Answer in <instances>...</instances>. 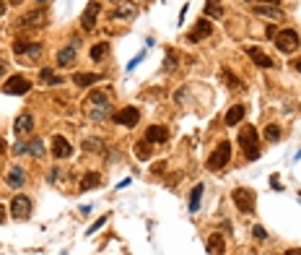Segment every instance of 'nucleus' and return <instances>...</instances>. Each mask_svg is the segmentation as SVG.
<instances>
[{
    "instance_id": "4c0bfd02",
    "label": "nucleus",
    "mask_w": 301,
    "mask_h": 255,
    "mask_svg": "<svg viewBox=\"0 0 301 255\" xmlns=\"http://www.w3.org/2000/svg\"><path fill=\"white\" fill-rule=\"evenodd\" d=\"M252 235L257 237V239H265V237H268V232L262 229V227H254V229H252Z\"/></svg>"
},
{
    "instance_id": "412c9836",
    "label": "nucleus",
    "mask_w": 301,
    "mask_h": 255,
    "mask_svg": "<svg viewBox=\"0 0 301 255\" xmlns=\"http://www.w3.org/2000/svg\"><path fill=\"white\" fill-rule=\"evenodd\" d=\"M99 81H101L99 73H75L73 76L75 86H94V84H99Z\"/></svg>"
},
{
    "instance_id": "ea45409f",
    "label": "nucleus",
    "mask_w": 301,
    "mask_h": 255,
    "mask_svg": "<svg viewBox=\"0 0 301 255\" xmlns=\"http://www.w3.org/2000/svg\"><path fill=\"white\" fill-rule=\"evenodd\" d=\"M5 68H8V63H5V60H0V78L5 76Z\"/></svg>"
},
{
    "instance_id": "b1692460",
    "label": "nucleus",
    "mask_w": 301,
    "mask_h": 255,
    "mask_svg": "<svg viewBox=\"0 0 301 255\" xmlns=\"http://www.w3.org/2000/svg\"><path fill=\"white\" fill-rule=\"evenodd\" d=\"M221 18L223 16V5H221V0H208L205 3V18Z\"/></svg>"
},
{
    "instance_id": "4468645a",
    "label": "nucleus",
    "mask_w": 301,
    "mask_h": 255,
    "mask_svg": "<svg viewBox=\"0 0 301 255\" xmlns=\"http://www.w3.org/2000/svg\"><path fill=\"white\" fill-rule=\"evenodd\" d=\"M146 141H148V144H167V141H169V128L150 125L146 130Z\"/></svg>"
},
{
    "instance_id": "393cba45",
    "label": "nucleus",
    "mask_w": 301,
    "mask_h": 255,
    "mask_svg": "<svg viewBox=\"0 0 301 255\" xmlns=\"http://www.w3.org/2000/svg\"><path fill=\"white\" fill-rule=\"evenodd\" d=\"M99 182H101L99 172H88V175H84V180H81V190H91V187H96Z\"/></svg>"
},
{
    "instance_id": "2f4dec72",
    "label": "nucleus",
    "mask_w": 301,
    "mask_h": 255,
    "mask_svg": "<svg viewBox=\"0 0 301 255\" xmlns=\"http://www.w3.org/2000/svg\"><path fill=\"white\" fill-rule=\"evenodd\" d=\"M133 13H135L133 3H122V5H119V8H117L115 13H112V16H115V18H130Z\"/></svg>"
},
{
    "instance_id": "c756f323",
    "label": "nucleus",
    "mask_w": 301,
    "mask_h": 255,
    "mask_svg": "<svg viewBox=\"0 0 301 255\" xmlns=\"http://www.w3.org/2000/svg\"><path fill=\"white\" fill-rule=\"evenodd\" d=\"M107 52H109V44L107 42H96L94 47H91V60H101Z\"/></svg>"
},
{
    "instance_id": "a18cd8bd",
    "label": "nucleus",
    "mask_w": 301,
    "mask_h": 255,
    "mask_svg": "<svg viewBox=\"0 0 301 255\" xmlns=\"http://www.w3.org/2000/svg\"><path fill=\"white\" fill-rule=\"evenodd\" d=\"M34 3H39V8H44V5L50 3V0H34Z\"/></svg>"
},
{
    "instance_id": "c9c22d12",
    "label": "nucleus",
    "mask_w": 301,
    "mask_h": 255,
    "mask_svg": "<svg viewBox=\"0 0 301 255\" xmlns=\"http://www.w3.org/2000/svg\"><path fill=\"white\" fill-rule=\"evenodd\" d=\"M143 55H146V52H140V55H135V57L130 60V63H127V71H133V68H135V65H138V63H140V60H143Z\"/></svg>"
},
{
    "instance_id": "5701e85b",
    "label": "nucleus",
    "mask_w": 301,
    "mask_h": 255,
    "mask_svg": "<svg viewBox=\"0 0 301 255\" xmlns=\"http://www.w3.org/2000/svg\"><path fill=\"white\" fill-rule=\"evenodd\" d=\"M81 148H84L86 154H96V151H101L104 148V141L101 138H84V144H81Z\"/></svg>"
},
{
    "instance_id": "20e7f679",
    "label": "nucleus",
    "mask_w": 301,
    "mask_h": 255,
    "mask_svg": "<svg viewBox=\"0 0 301 255\" xmlns=\"http://www.w3.org/2000/svg\"><path fill=\"white\" fill-rule=\"evenodd\" d=\"M229 159H231V144H229V141H221V144L213 148V154L208 156V169L210 172L223 169L226 164H229Z\"/></svg>"
},
{
    "instance_id": "423d86ee",
    "label": "nucleus",
    "mask_w": 301,
    "mask_h": 255,
    "mask_svg": "<svg viewBox=\"0 0 301 255\" xmlns=\"http://www.w3.org/2000/svg\"><path fill=\"white\" fill-rule=\"evenodd\" d=\"M13 52H16L18 57L36 60L44 52V44L42 42H24V39H18V42H13Z\"/></svg>"
},
{
    "instance_id": "49530a36",
    "label": "nucleus",
    "mask_w": 301,
    "mask_h": 255,
    "mask_svg": "<svg viewBox=\"0 0 301 255\" xmlns=\"http://www.w3.org/2000/svg\"><path fill=\"white\" fill-rule=\"evenodd\" d=\"M3 13H5V3H0V16H3Z\"/></svg>"
},
{
    "instance_id": "c03bdc74",
    "label": "nucleus",
    "mask_w": 301,
    "mask_h": 255,
    "mask_svg": "<svg viewBox=\"0 0 301 255\" xmlns=\"http://www.w3.org/2000/svg\"><path fill=\"white\" fill-rule=\"evenodd\" d=\"M5 221V206H0V224Z\"/></svg>"
},
{
    "instance_id": "6e6552de",
    "label": "nucleus",
    "mask_w": 301,
    "mask_h": 255,
    "mask_svg": "<svg viewBox=\"0 0 301 255\" xmlns=\"http://www.w3.org/2000/svg\"><path fill=\"white\" fill-rule=\"evenodd\" d=\"M44 24H47V11H44V8L26 11L24 16L18 18V26H24V29H39Z\"/></svg>"
},
{
    "instance_id": "0eeeda50",
    "label": "nucleus",
    "mask_w": 301,
    "mask_h": 255,
    "mask_svg": "<svg viewBox=\"0 0 301 255\" xmlns=\"http://www.w3.org/2000/svg\"><path fill=\"white\" fill-rule=\"evenodd\" d=\"M3 91L5 94H13V96L29 94V91H32V81H29L26 76H11V78H5Z\"/></svg>"
},
{
    "instance_id": "ddd939ff",
    "label": "nucleus",
    "mask_w": 301,
    "mask_h": 255,
    "mask_svg": "<svg viewBox=\"0 0 301 255\" xmlns=\"http://www.w3.org/2000/svg\"><path fill=\"white\" fill-rule=\"evenodd\" d=\"M99 11H101V5L96 3V0H91V3L86 5V11L81 13V26H84L86 32H91V29L96 26V16H99Z\"/></svg>"
},
{
    "instance_id": "de8ad7c7",
    "label": "nucleus",
    "mask_w": 301,
    "mask_h": 255,
    "mask_svg": "<svg viewBox=\"0 0 301 255\" xmlns=\"http://www.w3.org/2000/svg\"><path fill=\"white\" fill-rule=\"evenodd\" d=\"M3 148H5V144H3V141H0V154H3Z\"/></svg>"
},
{
    "instance_id": "1a4fd4ad",
    "label": "nucleus",
    "mask_w": 301,
    "mask_h": 255,
    "mask_svg": "<svg viewBox=\"0 0 301 255\" xmlns=\"http://www.w3.org/2000/svg\"><path fill=\"white\" fill-rule=\"evenodd\" d=\"M210 34H213V24H210L208 18H200V21H195V26L190 29L187 42H190V44H198L200 39H208Z\"/></svg>"
},
{
    "instance_id": "37998d69",
    "label": "nucleus",
    "mask_w": 301,
    "mask_h": 255,
    "mask_svg": "<svg viewBox=\"0 0 301 255\" xmlns=\"http://www.w3.org/2000/svg\"><path fill=\"white\" fill-rule=\"evenodd\" d=\"M291 65H293V71H296V73H301V60H293Z\"/></svg>"
},
{
    "instance_id": "f3484780",
    "label": "nucleus",
    "mask_w": 301,
    "mask_h": 255,
    "mask_svg": "<svg viewBox=\"0 0 301 255\" xmlns=\"http://www.w3.org/2000/svg\"><path fill=\"white\" fill-rule=\"evenodd\" d=\"M5 182H8L11 187H21L26 182V169L24 167H11L8 169V177H5Z\"/></svg>"
},
{
    "instance_id": "9b49d317",
    "label": "nucleus",
    "mask_w": 301,
    "mask_h": 255,
    "mask_svg": "<svg viewBox=\"0 0 301 255\" xmlns=\"http://www.w3.org/2000/svg\"><path fill=\"white\" fill-rule=\"evenodd\" d=\"M52 156H55V159H70L73 156V146H70V141H67L65 136L52 138Z\"/></svg>"
},
{
    "instance_id": "79ce46f5",
    "label": "nucleus",
    "mask_w": 301,
    "mask_h": 255,
    "mask_svg": "<svg viewBox=\"0 0 301 255\" xmlns=\"http://www.w3.org/2000/svg\"><path fill=\"white\" fill-rule=\"evenodd\" d=\"M283 255H301V250H299V247H291V250H285Z\"/></svg>"
},
{
    "instance_id": "a211bd4d",
    "label": "nucleus",
    "mask_w": 301,
    "mask_h": 255,
    "mask_svg": "<svg viewBox=\"0 0 301 255\" xmlns=\"http://www.w3.org/2000/svg\"><path fill=\"white\" fill-rule=\"evenodd\" d=\"M223 253H226L223 237L218 235V232H213V235L208 237V255H223Z\"/></svg>"
},
{
    "instance_id": "f704fd0d",
    "label": "nucleus",
    "mask_w": 301,
    "mask_h": 255,
    "mask_svg": "<svg viewBox=\"0 0 301 255\" xmlns=\"http://www.w3.org/2000/svg\"><path fill=\"white\" fill-rule=\"evenodd\" d=\"M104 224H107V216H101V219H96V221L91 224V227H88V235H94L96 229H101V227H104Z\"/></svg>"
},
{
    "instance_id": "6ab92c4d",
    "label": "nucleus",
    "mask_w": 301,
    "mask_h": 255,
    "mask_svg": "<svg viewBox=\"0 0 301 255\" xmlns=\"http://www.w3.org/2000/svg\"><path fill=\"white\" fill-rule=\"evenodd\" d=\"M254 13H257V16H262V18H270V21H283V18H285L283 11H281V8H273V5H257V8H254Z\"/></svg>"
},
{
    "instance_id": "e433bc0d",
    "label": "nucleus",
    "mask_w": 301,
    "mask_h": 255,
    "mask_svg": "<svg viewBox=\"0 0 301 255\" xmlns=\"http://www.w3.org/2000/svg\"><path fill=\"white\" fill-rule=\"evenodd\" d=\"M164 169H167V164H164V162H159V164H153V167H150L153 175H164Z\"/></svg>"
},
{
    "instance_id": "2eb2a0df",
    "label": "nucleus",
    "mask_w": 301,
    "mask_h": 255,
    "mask_svg": "<svg viewBox=\"0 0 301 255\" xmlns=\"http://www.w3.org/2000/svg\"><path fill=\"white\" fill-rule=\"evenodd\" d=\"M244 115H247L244 104H234V107H229V112L223 115V123L229 125V128H234L236 123H242V120H244Z\"/></svg>"
},
{
    "instance_id": "39448f33",
    "label": "nucleus",
    "mask_w": 301,
    "mask_h": 255,
    "mask_svg": "<svg viewBox=\"0 0 301 255\" xmlns=\"http://www.w3.org/2000/svg\"><path fill=\"white\" fill-rule=\"evenodd\" d=\"M254 203H257L254 190H250V187H236V190H234V206L242 214H252L254 211Z\"/></svg>"
},
{
    "instance_id": "f257e3e1",
    "label": "nucleus",
    "mask_w": 301,
    "mask_h": 255,
    "mask_svg": "<svg viewBox=\"0 0 301 255\" xmlns=\"http://www.w3.org/2000/svg\"><path fill=\"white\" fill-rule=\"evenodd\" d=\"M84 109L86 115L91 120H104L109 115V94L107 91H99V89H94V91H88L86 102H84Z\"/></svg>"
},
{
    "instance_id": "c85d7f7f",
    "label": "nucleus",
    "mask_w": 301,
    "mask_h": 255,
    "mask_svg": "<svg viewBox=\"0 0 301 255\" xmlns=\"http://www.w3.org/2000/svg\"><path fill=\"white\" fill-rule=\"evenodd\" d=\"M221 76H223L226 84H229V89H244V86H242V81H239V78H236V76H234V73H231L229 68H223V71H221Z\"/></svg>"
},
{
    "instance_id": "bb28decb",
    "label": "nucleus",
    "mask_w": 301,
    "mask_h": 255,
    "mask_svg": "<svg viewBox=\"0 0 301 255\" xmlns=\"http://www.w3.org/2000/svg\"><path fill=\"white\" fill-rule=\"evenodd\" d=\"M150 154H153V148H150L148 141H140V144H135V156H138L140 162H148Z\"/></svg>"
},
{
    "instance_id": "9d476101",
    "label": "nucleus",
    "mask_w": 301,
    "mask_h": 255,
    "mask_svg": "<svg viewBox=\"0 0 301 255\" xmlns=\"http://www.w3.org/2000/svg\"><path fill=\"white\" fill-rule=\"evenodd\" d=\"M112 120L122 128H133V125H138V120H140V109L138 107H122L112 115Z\"/></svg>"
},
{
    "instance_id": "7c9ffc66",
    "label": "nucleus",
    "mask_w": 301,
    "mask_h": 255,
    "mask_svg": "<svg viewBox=\"0 0 301 255\" xmlns=\"http://www.w3.org/2000/svg\"><path fill=\"white\" fill-rule=\"evenodd\" d=\"M177 63H179V57H177V52H167V57H164V71L171 73V71H177Z\"/></svg>"
},
{
    "instance_id": "a19ab883",
    "label": "nucleus",
    "mask_w": 301,
    "mask_h": 255,
    "mask_svg": "<svg viewBox=\"0 0 301 255\" xmlns=\"http://www.w3.org/2000/svg\"><path fill=\"white\" fill-rule=\"evenodd\" d=\"M270 185H273L275 187V190H281V182H278V177L273 175V177H270Z\"/></svg>"
},
{
    "instance_id": "58836bf2",
    "label": "nucleus",
    "mask_w": 301,
    "mask_h": 255,
    "mask_svg": "<svg viewBox=\"0 0 301 255\" xmlns=\"http://www.w3.org/2000/svg\"><path fill=\"white\" fill-rule=\"evenodd\" d=\"M260 5H273V8H278V3H281V0H257Z\"/></svg>"
},
{
    "instance_id": "4be33fe9",
    "label": "nucleus",
    "mask_w": 301,
    "mask_h": 255,
    "mask_svg": "<svg viewBox=\"0 0 301 255\" xmlns=\"http://www.w3.org/2000/svg\"><path fill=\"white\" fill-rule=\"evenodd\" d=\"M39 81H42V84H50V86L65 84V81L60 78V76H55V73H52V68H42V71H39Z\"/></svg>"
},
{
    "instance_id": "473e14b6",
    "label": "nucleus",
    "mask_w": 301,
    "mask_h": 255,
    "mask_svg": "<svg viewBox=\"0 0 301 255\" xmlns=\"http://www.w3.org/2000/svg\"><path fill=\"white\" fill-rule=\"evenodd\" d=\"M265 138L270 141V144H275V141H281V128H278L275 123L265 128Z\"/></svg>"
},
{
    "instance_id": "aec40b11",
    "label": "nucleus",
    "mask_w": 301,
    "mask_h": 255,
    "mask_svg": "<svg viewBox=\"0 0 301 255\" xmlns=\"http://www.w3.org/2000/svg\"><path fill=\"white\" fill-rule=\"evenodd\" d=\"M13 130H16L18 136L32 133V130H34V117H32V115H21V117L16 120V125H13Z\"/></svg>"
},
{
    "instance_id": "7ed1b4c3",
    "label": "nucleus",
    "mask_w": 301,
    "mask_h": 255,
    "mask_svg": "<svg viewBox=\"0 0 301 255\" xmlns=\"http://www.w3.org/2000/svg\"><path fill=\"white\" fill-rule=\"evenodd\" d=\"M275 47L281 50L283 55H291V52H296L301 47V39L293 29H281V32L275 34Z\"/></svg>"
},
{
    "instance_id": "cd10ccee",
    "label": "nucleus",
    "mask_w": 301,
    "mask_h": 255,
    "mask_svg": "<svg viewBox=\"0 0 301 255\" xmlns=\"http://www.w3.org/2000/svg\"><path fill=\"white\" fill-rule=\"evenodd\" d=\"M202 190H205L202 185H195V187H192V193H190V211H192V214H195V211H200V198H202Z\"/></svg>"
},
{
    "instance_id": "f03ea898",
    "label": "nucleus",
    "mask_w": 301,
    "mask_h": 255,
    "mask_svg": "<svg viewBox=\"0 0 301 255\" xmlns=\"http://www.w3.org/2000/svg\"><path fill=\"white\" fill-rule=\"evenodd\" d=\"M239 146L244 148L247 159H260V136L254 130V125H244L239 130Z\"/></svg>"
},
{
    "instance_id": "f8f14e48",
    "label": "nucleus",
    "mask_w": 301,
    "mask_h": 255,
    "mask_svg": "<svg viewBox=\"0 0 301 255\" xmlns=\"http://www.w3.org/2000/svg\"><path fill=\"white\" fill-rule=\"evenodd\" d=\"M11 214H13V219H29V214H32V200L26 196H16L11 200Z\"/></svg>"
},
{
    "instance_id": "dca6fc26",
    "label": "nucleus",
    "mask_w": 301,
    "mask_h": 255,
    "mask_svg": "<svg viewBox=\"0 0 301 255\" xmlns=\"http://www.w3.org/2000/svg\"><path fill=\"white\" fill-rule=\"evenodd\" d=\"M247 55H250V60L254 65H260V68H273V60H270L260 47H247Z\"/></svg>"
},
{
    "instance_id": "a878e982",
    "label": "nucleus",
    "mask_w": 301,
    "mask_h": 255,
    "mask_svg": "<svg viewBox=\"0 0 301 255\" xmlns=\"http://www.w3.org/2000/svg\"><path fill=\"white\" fill-rule=\"evenodd\" d=\"M75 60V44H70V47H63L57 52V65H67Z\"/></svg>"
},
{
    "instance_id": "72a5a7b5",
    "label": "nucleus",
    "mask_w": 301,
    "mask_h": 255,
    "mask_svg": "<svg viewBox=\"0 0 301 255\" xmlns=\"http://www.w3.org/2000/svg\"><path fill=\"white\" fill-rule=\"evenodd\" d=\"M26 151H29V154H34V156H42V151H44V148H42V141H32Z\"/></svg>"
}]
</instances>
